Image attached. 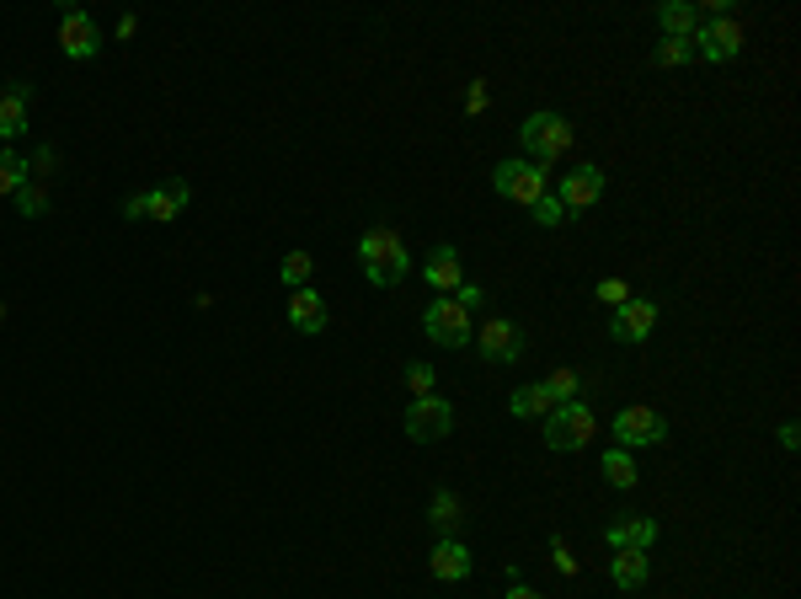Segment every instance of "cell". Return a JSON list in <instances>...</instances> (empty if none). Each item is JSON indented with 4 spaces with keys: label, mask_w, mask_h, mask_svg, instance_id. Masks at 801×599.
Instances as JSON below:
<instances>
[{
    "label": "cell",
    "mask_w": 801,
    "mask_h": 599,
    "mask_svg": "<svg viewBox=\"0 0 801 599\" xmlns=\"http://www.w3.org/2000/svg\"><path fill=\"white\" fill-rule=\"evenodd\" d=\"M359 263H364V278H370L374 289H390V284H401V278H406L412 252H406L401 230H390V225H370V230L359 236Z\"/></svg>",
    "instance_id": "obj_1"
},
{
    "label": "cell",
    "mask_w": 801,
    "mask_h": 599,
    "mask_svg": "<svg viewBox=\"0 0 801 599\" xmlns=\"http://www.w3.org/2000/svg\"><path fill=\"white\" fill-rule=\"evenodd\" d=\"M518 139H524V150H529L535 166H555V155H566L577 134H572V124L561 113H535V118H524Z\"/></svg>",
    "instance_id": "obj_2"
},
{
    "label": "cell",
    "mask_w": 801,
    "mask_h": 599,
    "mask_svg": "<svg viewBox=\"0 0 801 599\" xmlns=\"http://www.w3.org/2000/svg\"><path fill=\"white\" fill-rule=\"evenodd\" d=\"M492 188L508 203L535 209V203L551 194V172H546V166H535V161H502V166L492 172Z\"/></svg>",
    "instance_id": "obj_3"
},
{
    "label": "cell",
    "mask_w": 801,
    "mask_h": 599,
    "mask_svg": "<svg viewBox=\"0 0 801 599\" xmlns=\"http://www.w3.org/2000/svg\"><path fill=\"white\" fill-rule=\"evenodd\" d=\"M588 439H593V412L583 401H555L551 417H546V445H551L555 456H572Z\"/></svg>",
    "instance_id": "obj_4"
},
{
    "label": "cell",
    "mask_w": 801,
    "mask_h": 599,
    "mask_svg": "<svg viewBox=\"0 0 801 599\" xmlns=\"http://www.w3.org/2000/svg\"><path fill=\"white\" fill-rule=\"evenodd\" d=\"M668 423L652 407H619L615 412V450H636V445H663Z\"/></svg>",
    "instance_id": "obj_5"
},
{
    "label": "cell",
    "mask_w": 801,
    "mask_h": 599,
    "mask_svg": "<svg viewBox=\"0 0 801 599\" xmlns=\"http://www.w3.org/2000/svg\"><path fill=\"white\" fill-rule=\"evenodd\" d=\"M423 327H428V342H443V348H465L471 342V311L460 300H433L423 311Z\"/></svg>",
    "instance_id": "obj_6"
},
{
    "label": "cell",
    "mask_w": 801,
    "mask_h": 599,
    "mask_svg": "<svg viewBox=\"0 0 801 599\" xmlns=\"http://www.w3.org/2000/svg\"><path fill=\"white\" fill-rule=\"evenodd\" d=\"M454 428V407L438 397H412L406 407V434L417 439V445H428V439H443Z\"/></svg>",
    "instance_id": "obj_7"
},
{
    "label": "cell",
    "mask_w": 801,
    "mask_h": 599,
    "mask_svg": "<svg viewBox=\"0 0 801 599\" xmlns=\"http://www.w3.org/2000/svg\"><path fill=\"white\" fill-rule=\"evenodd\" d=\"M60 49H64V60H97L102 54V33H97V22L86 11L70 5L60 16Z\"/></svg>",
    "instance_id": "obj_8"
},
{
    "label": "cell",
    "mask_w": 801,
    "mask_h": 599,
    "mask_svg": "<svg viewBox=\"0 0 801 599\" xmlns=\"http://www.w3.org/2000/svg\"><path fill=\"white\" fill-rule=\"evenodd\" d=\"M694 43H700V54H705L711 65H727V60L742 54V27L733 16H711V22L694 33Z\"/></svg>",
    "instance_id": "obj_9"
},
{
    "label": "cell",
    "mask_w": 801,
    "mask_h": 599,
    "mask_svg": "<svg viewBox=\"0 0 801 599\" xmlns=\"http://www.w3.org/2000/svg\"><path fill=\"white\" fill-rule=\"evenodd\" d=\"M604 194V172L593 166V161H583V166H572L566 177H561V188H555V199L566 203V214L572 209H593Z\"/></svg>",
    "instance_id": "obj_10"
},
{
    "label": "cell",
    "mask_w": 801,
    "mask_h": 599,
    "mask_svg": "<svg viewBox=\"0 0 801 599\" xmlns=\"http://www.w3.org/2000/svg\"><path fill=\"white\" fill-rule=\"evenodd\" d=\"M658 327V300H625L610 316V337L615 342H647Z\"/></svg>",
    "instance_id": "obj_11"
},
{
    "label": "cell",
    "mask_w": 801,
    "mask_h": 599,
    "mask_svg": "<svg viewBox=\"0 0 801 599\" xmlns=\"http://www.w3.org/2000/svg\"><path fill=\"white\" fill-rule=\"evenodd\" d=\"M471 567H476V557H471V546L460 540V535H449V540H438L428 551V573L438 584H460V578H471Z\"/></svg>",
    "instance_id": "obj_12"
},
{
    "label": "cell",
    "mask_w": 801,
    "mask_h": 599,
    "mask_svg": "<svg viewBox=\"0 0 801 599\" xmlns=\"http://www.w3.org/2000/svg\"><path fill=\"white\" fill-rule=\"evenodd\" d=\"M476 348H481V359H492V364H513V359L524 353V333H518L508 316H492V322L476 333Z\"/></svg>",
    "instance_id": "obj_13"
},
{
    "label": "cell",
    "mask_w": 801,
    "mask_h": 599,
    "mask_svg": "<svg viewBox=\"0 0 801 599\" xmlns=\"http://www.w3.org/2000/svg\"><path fill=\"white\" fill-rule=\"evenodd\" d=\"M289 327L295 333H326V300L315 289H289Z\"/></svg>",
    "instance_id": "obj_14"
},
{
    "label": "cell",
    "mask_w": 801,
    "mask_h": 599,
    "mask_svg": "<svg viewBox=\"0 0 801 599\" xmlns=\"http://www.w3.org/2000/svg\"><path fill=\"white\" fill-rule=\"evenodd\" d=\"M27 102H33V86L27 80H11L0 91V139H16L27 129Z\"/></svg>",
    "instance_id": "obj_15"
},
{
    "label": "cell",
    "mask_w": 801,
    "mask_h": 599,
    "mask_svg": "<svg viewBox=\"0 0 801 599\" xmlns=\"http://www.w3.org/2000/svg\"><path fill=\"white\" fill-rule=\"evenodd\" d=\"M460 284H465L460 252H454V247H433V252H428V289H438V295H454Z\"/></svg>",
    "instance_id": "obj_16"
},
{
    "label": "cell",
    "mask_w": 801,
    "mask_h": 599,
    "mask_svg": "<svg viewBox=\"0 0 801 599\" xmlns=\"http://www.w3.org/2000/svg\"><path fill=\"white\" fill-rule=\"evenodd\" d=\"M610 578H615V589L636 595V589L652 578V562H647V551H615V562H610Z\"/></svg>",
    "instance_id": "obj_17"
},
{
    "label": "cell",
    "mask_w": 801,
    "mask_h": 599,
    "mask_svg": "<svg viewBox=\"0 0 801 599\" xmlns=\"http://www.w3.org/2000/svg\"><path fill=\"white\" fill-rule=\"evenodd\" d=\"M187 199H192V188L187 183H161V188H145V203H150V220H177L187 209Z\"/></svg>",
    "instance_id": "obj_18"
},
{
    "label": "cell",
    "mask_w": 801,
    "mask_h": 599,
    "mask_svg": "<svg viewBox=\"0 0 801 599\" xmlns=\"http://www.w3.org/2000/svg\"><path fill=\"white\" fill-rule=\"evenodd\" d=\"M652 540H658V520H647V514L610 525V546H615V551H647Z\"/></svg>",
    "instance_id": "obj_19"
},
{
    "label": "cell",
    "mask_w": 801,
    "mask_h": 599,
    "mask_svg": "<svg viewBox=\"0 0 801 599\" xmlns=\"http://www.w3.org/2000/svg\"><path fill=\"white\" fill-rule=\"evenodd\" d=\"M460 520H465V503H460L449 487H438V492H433V503H428V525L449 540V535L460 531Z\"/></svg>",
    "instance_id": "obj_20"
},
{
    "label": "cell",
    "mask_w": 801,
    "mask_h": 599,
    "mask_svg": "<svg viewBox=\"0 0 801 599\" xmlns=\"http://www.w3.org/2000/svg\"><path fill=\"white\" fill-rule=\"evenodd\" d=\"M658 22H663L668 38H689V43H694V33H700V16H694L689 0H668V5L658 11Z\"/></svg>",
    "instance_id": "obj_21"
},
{
    "label": "cell",
    "mask_w": 801,
    "mask_h": 599,
    "mask_svg": "<svg viewBox=\"0 0 801 599\" xmlns=\"http://www.w3.org/2000/svg\"><path fill=\"white\" fill-rule=\"evenodd\" d=\"M27 183H33V166L16 150H0V199H16Z\"/></svg>",
    "instance_id": "obj_22"
},
{
    "label": "cell",
    "mask_w": 801,
    "mask_h": 599,
    "mask_svg": "<svg viewBox=\"0 0 801 599\" xmlns=\"http://www.w3.org/2000/svg\"><path fill=\"white\" fill-rule=\"evenodd\" d=\"M508 407H513V417H546L555 401H551V391H546V386H518Z\"/></svg>",
    "instance_id": "obj_23"
},
{
    "label": "cell",
    "mask_w": 801,
    "mask_h": 599,
    "mask_svg": "<svg viewBox=\"0 0 801 599\" xmlns=\"http://www.w3.org/2000/svg\"><path fill=\"white\" fill-rule=\"evenodd\" d=\"M694 60V43L689 38H663L658 49H652V65L658 70H678V65H689Z\"/></svg>",
    "instance_id": "obj_24"
},
{
    "label": "cell",
    "mask_w": 801,
    "mask_h": 599,
    "mask_svg": "<svg viewBox=\"0 0 801 599\" xmlns=\"http://www.w3.org/2000/svg\"><path fill=\"white\" fill-rule=\"evenodd\" d=\"M604 482L619 487V492L636 487V461H630V450H610V456H604Z\"/></svg>",
    "instance_id": "obj_25"
},
{
    "label": "cell",
    "mask_w": 801,
    "mask_h": 599,
    "mask_svg": "<svg viewBox=\"0 0 801 599\" xmlns=\"http://www.w3.org/2000/svg\"><path fill=\"white\" fill-rule=\"evenodd\" d=\"M310 267H315V258H310V252H289V258H284V267H278V278H284L289 289H310Z\"/></svg>",
    "instance_id": "obj_26"
},
{
    "label": "cell",
    "mask_w": 801,
    "mask_h": 599,
    "mask_svg": "<svg viewBox=\"0 0 801 599\" xmlns=\"http://www.w3.org/2000/svg\"><path fill=\"white\" fill-rule=\"evenodd\" d=\"M16 209H22V220H43V214H49V194H43L38 183H27V188L16 194Z\"/></svg>",
    "instance_id": "obj_27"
},
{
    "label": "cell",
    "mask_w": 801,
    "mask_h": 599,
    "mask_svg": "<svg viewBox=\"0 0 801 599\" xmlns=\"http://www.w3.org/2000/svg\"><path fill=\"white\" fill-rule=\"evenodd\" d=\"M433 380H438V375H433V364H423V359H412V364H406V386H412V397H433Z\"/></svg>",
    "instance_id": "obj_28"
},
{
    "label": "cell",
    "mask_w": 801,
    "mask_h": 599,
    "mask_svg": "<svg viewBox=\"0 0 801 599\" xmlns=\"http://www.w3.org/2000/svg\"><path fill=\"white\" fill-rule=\"evenodd\" d=\"M546 391H551V401H572L577 397V370H555L551 380H540Z\"/></svg>",
    "instance_id": "obj_29"
},
{
    "label": "cell",
    "mask_w": 801,
    "mask_h": 599,
    "mask_svg": "<svg viewBox=\"0 0 801 599\" xmlns=\"http://www.w3.org/2000/svg\"><path fill=\"white\" fill-rule=\"evenodd\" d=\"M561 220H572V214H566V203L555 199V194H546V199L535 203V225H561Z\"/></svg>",
    "instance_id": "obj_30"
},
{
    "label": "cell",
    "mask_w": 801,
    "mask_h": 599,
    "mask_svg": "<svg viewBox=\"0 0 801 599\" xmlns=\"http://www.w3.org/2000/svg\"><path fill=\"white\" fill-rule=\"evenodd\" d=\"M599 300H604V305H625V300H630V284H625V278H604V284H599Z\"/></svg>",
    "instance_id": "obj_31"
},
{
    "label": "cell",
    "mask_w": 801,
    "mask_h": 599,
    "mask_svg": "<svg viewBox=\"0 0 801 599\" xmlns=\"http://www.w3.org/2000/svg\"><path fill=\"white\" fill-rule=\"evenodd\" d=\"M465 113H471V118H481V113H487V86H481V80L471 86V97H465Z\"/></svg>",
    "instance_id": "obj_32"
},
{
    "label": "cell",
    "mask_w": 801,
    "mask_h": 599,
    "mask_svg": "<svg viewBox=\"0 0 801 599\" xmlns=\"http://www.w3.org/2000/svg\"><path fill=\"white\" fill-rule=\"evenodd\" d=\"M124 220H150V203H145V194H128V199H124Z\"/></svg>",
    "instance_id": "obj_33"
},
{
    "label": "cell",
    "mask_w": 801,
    "mask_h": 599,
    "mask_svg": "<svg viewBox=\"0 0 801 599\" xmlns=\"http://www.w3.org/2000/svg\"><path fill=\"white\" fill-rule=\"evenodd\" d=\"M449 300H460L465 311H476V305H481V289H476V284H460V289H454Z\"/></svg>",
    "instance_id": "obj_34"
},
{
    "label": "cell",
    "mask_w": 801,
    "mask_h": 599,
    "mask_svg": "<svg viewBox=\"0 0 801 599\" xmlns=\"http://www.w3.org/2000/svg\"><path fill=\"white\" fill-rule=\"evenodd\" d=\"M49 166H54V150H49V145H43V150H38V155H33V172H43V177H49Z\"/></svg>",
    "instance_id": "obj_35"
},
{
    "label": "cell",
    "mask_w": 801,
    "mask_h": 599,
    "mask_svg": "<svg viewBox=\"0 0 801 599\" xmlns=\"http://www.w3.org/2000/svg\"><path fill=\"white\" fill-rule=\"evenodd\" d=\"M134 33H139V16H118V38H124V43H128Z\"/></svg>",
    "instance_id": "obj_36"
},
{
    "label": "cell",
    "mask_w": 801,
    "mask_h": 599,
    "mask_svg": "<svg viewBox=\"0 0 801 599\" xmlns=\"http://www.w3.org/2000/svg\"><path fill=\"white\" fill-rule=\"evenodd\" d=\"M508 599H540L535 589H524V584H508Z\"/></svg>",
    "instance_id": "obj_37"
},
{
    "label": "cell",
    "mask_w": 801,
    "mask_h": 599,
    "mask_svg": "<svg viewBox=\"0 0 801 599\" xmlns=\"http://www.w3.org/2000/svg\"><path fill=\"white\" fill-rule=\"evenodd\" d=\"M0 316H5V300H0Z\"/></svg>",
    "instance_id": "obj_38"
}]
</instances>
